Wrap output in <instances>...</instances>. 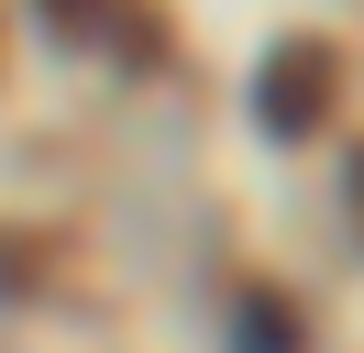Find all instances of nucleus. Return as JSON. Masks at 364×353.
I'll return each mask as SVG.
<instances>
[{
	"label": "nucleus",
	"mask_w": 364,
	"mask_h": 353,
	"mask_svg": "<svg viewBox=\"0 0 364 353\" xmlns=\"http://www.w3.org/2000/svg\"><path fill=\"white\" fill-rule=\"evenodd\" d=\"M331 78H342V56L320 33H287L265 56V78H254V122L276 132V144H298L309 122H331Z\"/></svg>",
	"instance_id": "obj_1"
},
{
	"label": "nucleus",
	"mask_w": 364,
	"mask_h": 353,
	"mask_svg": "<svg viewBox=\"0 0 364 353\" xmlns=\"http://www.w3.org/2000/svg\"><path fill=\"white\" fill-rule=\"evenodd\" d=\"M353 221H364V154H353Z\"/></svg>",
	"instance_id": "obj_3"
},
{
	"label": "nucleus",
	"mask_w": 364,
	"mask_h": 353,
	"mask_svg": "<svg viewBox=\"0 0 364 353\" xmlns=\"http://www.w3.org/2000/svg\"><path fill=\"white\" fill-rule=\"evenodd\" d=\"M45 22H55V33H67V44H89L100 22H111V0H45Z\"/></svg>",
	"instance_id": "obj_2"
}]
</instances>
